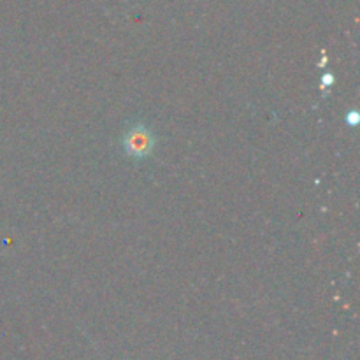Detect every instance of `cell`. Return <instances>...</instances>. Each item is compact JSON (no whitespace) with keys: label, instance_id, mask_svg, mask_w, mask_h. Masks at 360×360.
<instances>
[{"label":"cell","instance_id":"1","mask_svg":"<svg viewBox=\"0 0 360 360\" xmlns=\"http://www.w3.org/2000/svg\"><path fill=\"white\" fill-rule=\"evenodd\" d=\"M155 137L150 129L144 125H136L125 134L123 137V148H125L127 155L134 158H143L153 151Z\"/></svg>","mask_w":360,"mask_h":360}]
</instances>
